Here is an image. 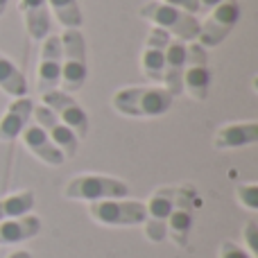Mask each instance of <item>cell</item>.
Instances as JSON below:
<instances>
[{
	"label": "cell",
	"mask_w": 258,
	"mask_h": 258,
	"mask_svg": "<svg viewBox=\"0 0 258 258\" xmlns=\"http://www.w3.org/2000/svg\"><path fill=\"white\" fill-rule=\"evenodd\" d=\"M174 98L163 86H127L113 95V109L127 118H159L172 109Z\"/></svg>",
	"instance_id": "cell-1"
},
{
	"label": "cell",
	"mask_w": 258,
	"mask_h": 258,
	"mask_svg": "<svg viewBox=\"0 0 258 258\" xmlns=\"http://www.w3.org/2000/svg\"><path fill=\"white\" fill-rule=\"evenodd\" d=\"M138 14H141V18L154 23V27L165 30L172 39L183 41V43L197 41V34H200V18L183 12V9L165 5V3H161V0H150V3L143 5Z\"/></svg>",
	"instance_id": "cell-2"
},
{
	"label": "cell",
	"mask_w": 258,
	"mask_h": 258,
	"mask_svg": "<svg viewBox=\"0 0 258 258\" xmlns=\"http://www.w3.org/2000/svg\"><path fill=\"white\" fill-rule=\"evenodd\" d=\"M129 195V186L122 179L109 174H77L63 188V197L73 202H102L122 200Z\"/></svg>",
	"instance_id": "cell-3"
},
{
	"label": "cell",
	"mask_w": 258,
	"mask_h": 258,
	"mask_svg": "<svg viewBox=\"0 0 258 258\" xmlns=\"http://www.w3.org/2000/svg\"><path fill=\"white\" fill-rule=\"evenodd\" d=\"M61 39V91L75 93L84 86L89 66H86V41L82 30H63Z\"/></svg>",
	"instance_id": "cell-4"
},
{
	"label": "cell",
	"mask_w": 258,
	"mask_h": 258,
	"mask_svg": "<svg viewBox=\"0 0 258 258\" xmlns=\"http://www.w3.org/2000/svg\"><path fill=\"white\" fill-rule=\"evenodd\" d=\"M89 215L104 227H138L145 222V204L138 200H102L91 202Z\"/></svg>",
	"instance_id": "cell-5"
},
{
	"label": "cell",
	"mask_w": 258,
	"mask_h": 258,
	"mask_svg": "<svg viewBox=\"0 0 258 258\" xmlns=\"http://www.w3.org/2000/svg\"><path fill=\"white\" fill-rule=\"evenodd\" d=\"M240 21V5L238 0H222L209 12L204 23H200V34H197V43L202 48H215L227 36L233 32L236 23Z\"/></svg>",
	"instance_id": "cell-6"
},
{
	"label": "cell",
	"mask_w": 258,
	"mask_h": 258,
	"mask_svg": "<svg viewBox=\"0 0 258 258\" xmlns=\"http://www.w3.org/2000/svg\"><path fill=\"white\" fill-rule=\"evenodd\" d=\"M197 206H200V195H197L195 186H179L172 213L168 218V238L174 245H188V236H190L192 222H195Z\"/></svg>",
	"instance_id": "cell-7"
},
{
	"label": "cell",
	"mask_w": 258,
	"mask_h": 258,
	"mask_svg": "<svg viewBox=\"0 0 258 258\" xmlns=\"http://www.w3.org/2000/svg\"><path fill=\"white\" fill-rule=\"evenodd\" d=\"M177 188L174 186H161L152 192L150 202L145 204V238L150 242H163L168 238V218L172 213Z\"/></svg>",
	"instance_id": "cell-8"
},
{
	"label": "cell",
	"mask_w": 258,
	"mask_h": 258,
	"mask_svg": "<svg viewBox=\"0 0 258 258\" xmlns=\"http://www.w3.org/2000/svg\"><path fill=\"white\" fill-rule=\"evenodd\" d=\"M211 89V68H209V52L200 43H188L186 48V68H183V93L192 100L204 102L209 98Z\"/></svg>",
	"instance_id": "cell-9"
},
{
	"label": "cell",
	"mask_w": 258,
	"mask_h": 258,
	"mask_svg": "<svg viewBox=\"0 0 258 258\" xmlns=\"http://www.w3.org/2000/svg\"><path fill=\"white\" fill-rule=\"evenodd\" d=\"M43 104L63 125L71 127L80 141L86 138V134H89V116H86V111L82 109V104L73 98V93H66V91H61V89L48 91V93H43Z\"/></svg>",
	"instance_id": "cell-10"
},
{
	"label": "cell",
	"mask_w": 258,
	"mask_h": 258,
	"mask_svg": "<svg viewBox=\"0 0 258 258\" xmlns=\"http://www.w3.org/2000/svg\"><path fill=\"white\" fill-rule=\"evenodd\" d=\"M59 82H61V39L57 34H48L43 39L36 63V89L43 95L59 89Z\"/></svg>",
	"instance_id": "cell-11"
},
{
	"label": "cell",
	"mask_w": 258,
	"mask_h": 258,
	"mask_svg": "<svg viewBox=\"0 0 258 258\" xmlns=\"http://www.w3.org/2000/svg\"><path fill=\"white\" fill-rule=\"evenodd\" d=\"M32 118H34L36 125L48 134V138L59 147V152H61L66 159H73V156L77 154V150H80V138L75 136V132H73L71 127L63 125L45 104H39V107L34 104Z\"/></svg>",
	"instance_id": "cell-12"
},
{
	"label": "cell",
	"mask_w": 258,
	"mask_h": 258,
	"mask_svg": "<svg viewBox=\"0 0 258 258\" xmlns=\"http://www.w3.org/2000/svg\"><path fill=\"white\" fill-rule=\"evenodd\" d=\"M170 39L172 36L168 34L161 27H152L150 34L145 39V45H143L141 52V68L145 80H150L152 84L161 86V77H163V61H165V48H168Z\"/></svg>",
	"instance_id": "cell-13"
},
{
	"label": "cell",
	"mask_w": 258,
	"mask_h": 258,
	"mask_svg": "<svg viewBox=\"0 0 258 258\" xmlns=\"http://www.w3.org/2000/svg\"><path fill=\"white\" fill-rule=\"evenodd\" d=\"M186 48L188 43L177 39H170L165 48V61H163V77L161 84L172 98L183 95V68H186Z\"/></svg>",
	"instance_id": "cell-14"
},
{
	"label": "cell",
	"mask_w": 258,
	"mask_h": 258,
	"mask_svg": "<svg viewBox=\"0 0 258 258\" xmlns=\"http://www.w3.org/2000/svg\"><path fill=\"white\" fill-rule=\"evenodd\" d=\"M32 109L34 102L30 98H14L7 111L0 118V143H12L21 136V132L32 122Z\"/></svg>",
	"instance_id": "cell-15"
},
{
	"label": "cell",
	"mask_w": 258,
	"mask_h": 258,
	"mask_svg": "<svg viewBox=\"0 0 258 258\" xmlns=\"http://www.w3.org/2000/svg\"><path fill=\"white\" fill-rule=\"evenodd\" d=\"M23 145L32 152L39 161H43L45 165H52V168H59V165L66 161V156L59 152V147L54 145L52 141L48 138V134L43 132L36 122H30L25 129L21 132Z\"/></svg>",
	"instance_id": "cell-16"
},
{
	"label": "cell",
	"mask_w": 258,
	"mask_h": 258,
	"mask_svg": "<svg viewBox=\"0 0 258 258\" xmlns=\"http://www.w3.org/2000/svg\"><path fill=\"white\" fill-rule=\"evenodd\" d=\"M258 141V122H229V125L220 127L213 138L215 150H240V147H249Z\"/></svg>",
	"instance_id": "cell-17"
},
{
	"label": "cell",
	"mask_w": 258,
	"mask_h": 258,
	"mask_svg": "<svg viewBox=\"0 0 258 258\" xmlns=\"http://www.w3.org/2000/svg\"><path fill=\"white\" fill-rule=\"evenodd\" d=\"M18 12L23 16L27 34L34 41H43L50 34V7L48 0H18Z\"/></svg>",
	"instance_id": "cell-18"
},
{
	"label": "cell",
	"mask_w": 258,
	"mask_h": 258,
	"mask_svg": "<svg viewBox=\"0 0 258 258\" xmlns=\"http://www.w3.org/2000/svg\"><path fill=\"white\" fill-rule=\"evenodd\" d=\"M41 218L27 213L21 218L3 220L0 222V245H18V242L32 240L41 233Z\"/></svg>",
	"instance_id": "cell-19"
},
{
	"label": "cell",
	"mask_w": 258,
	"mask_h": 258,
	"mask_svg": "<svg viewBox=\"0 0 258 258\" xmlns=\"http://www.w3.org/2000/svg\"><path fill=\"white\" fill-rule=\"evenodd\" d=\"M0 91L9 98H25L27 95V80L23 71L0 52Z\"/></svg>",
	"instance_id": "cell-20"
},
{
	"label": "cell",
	"mask_w": 258,
	"mask_h": 258,
	"mask_svg": "<svg viewBox=\"0 0 258 258\" xmlns=\"http://www.w3.org/2000/svg\"><path fill=\"white\" fill-rule=\"evenodd\" d=\"M34 204H36V197L32 190H18V192H12V195L3 197V200H0V222L32 213Z\"/></svg>",
	"instance_id": "cell-21"
},
{
	"label": "cell",
	"mask_w": 258,
	"mask_h": 258,
	"mask_svg": "<svg viewBox=\"0 0 258 258\" xmlns=\"http://www.w3.org/2000/svg\"><path fill=\"white\" fill-rule=\"evenodd\" d=\"M48 7L66 30H80L84 23L77 0H48Z\"/></svg>",
	"instance_id": "cell-22"
},
{
	"label": "cell",
	"mask_w": 258,
	"mask_h": 258,
	"mask_svg": "<svg viewBox=\"0 0 258 258\" xmlns=\"http://www.w3.org/2000/svg\"><path fill=\"white\" fill-rule=\"evenodd\" d=\"M236 197L247 211H258V183H240Z\"/></svg>",
	"instance_id": "cell-23"
},
{
	"label": "cell",
	"mask_w": 258,
	"mask_h": 258,
	"mask_svg": "<svg viewBox=\"0 0 258 258\" xmlns=\"http://www.w3.org/2000/svg\"><path fill=\"white\" fill-rule=\"evenodd\" d=\"M220 258H254V256H251L245 247L227 240V242H222V247H220Z\"/></svg>",
	"instance_id": "cell-24"
},
{
	"label": "cell",
	"mask_w": 258,
	"mask_h": 258,
	"mask_svg": "<svg viewBox=\"0 0 258 258\" xmlns=\"http://www.w3.org/2000/svg\"><path fill=\"white\" fill-rule=\"evenodd\" d=\"M245 240H247V251L251 256L258 254V222L256 220H249L245 227Z\"/></svg>",
	"instance_id": "cell-25"
},
{
	"label": "cell",
	"mask_w": 258,
	"mask_h": 258,
	"mask_svg": "<svg viewBox=\"0 0 258 258\" xmlns=\"http://www.w3.org/2000/svg\"><path fill=\"white\" fill-rule=\"evenodd\" d=\"M161 3L172 5V7H177V9H183V12L192 14V16H197V14H200V7H197V0H161Z\"/></svg>",
	"instance_id": "cell-26"
},
{
	"label": "cell",
	"mask_w": 258,
	"mask_h": 258,
	"mask_svg": "<svg viewBox=\"0 0 258 258\" xmlns=\"http://www.w3.org/2000/svg\"><path fill=\"white\" fill-rule=\"evenodd\" d=\"M222 0H197V7H200V14H209L215 5H220Z\"/></svg>",
	"instance_id": "cell-27"
},
{
	"label": "cell",
	"mask_w": 258,
	"mask_h": 258,
	"mask_svg": "<svg viewBox=\"0 0 258 258\" xmlns=\"http://www.w3.org/2000/svg\"><path fill=\"white\" fill-rule=\"evenodd\" d=\"M7 258H32L30 251H25V249H21V251H14V254H9Z\"/></svg>",
	"instance_id": "cell-28"
},
{
	"label": "cell",
	"mask_w": 258,
	"mask_h": 258,
	"mask_svg": "<svg viewBox=\"0 0 258 258\" xmlns=\"http://www.w3.org/2000/svg\"><path fill=\"white\" fill-rule=\"evenodd\" d=\"M7 3H9V0H0V16H3L5 9H7Z\"/></svg>",
	"instance_id": "cell-29"
}]
</instances>
